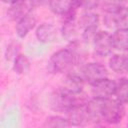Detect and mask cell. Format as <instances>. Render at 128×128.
Here are the masks:
<instances>
[{"mask_svg":"<svg viewBox=\"0 0 128 128\" xmlns=\"http://www.w3.org/2000/svg\"><path fill=\"white\" fill-rule=\"evenodd\" d=\"M84 80L81 77L80 74H76V73H72L71 71L66 73V77L63 81V88L67 89L68 91L75 93V94H79L82 89H83V85H84Z\"/></svg>","mask_w":128,"mask_h":128,"instance_id":"8fae6325","label":"cell"},{"mask_svg":"<svg viewBox=\"0 0 128 128\" xmlns=\"http://www.w3.org/2000/svg\"><path fill=\"white\" fill-rule=\"evenodd\" d=\"M98 26H90L87 27L85 29H83V33H82V40L85 43H93L94 38L98 32Z\"/></svg>","mask_w":128,"mask_h":128,"instance_id":"603a6c76","label":"cell"},{"mask_svg":"<svg viewBox=\"0 0 128 128\" xmlns=\"http://www.w3.org/2000/svg\"><path fill=\"white\" fill-rule=\"evenodd\" d=\"M101 6L107 14H116L126 6V0H102Z\"/></svg>","mask_w":128,"mask_h":128,"instance_id":"ac0fdd59","label":"cell"},{"mask_svg":"<svg viewBox=\"0 0 128 128\" xmlns=\"http://www.w3.org/2000/svg\"><path fill=\"white\" fill-rule=\"evenodd\" d=\"M109 67L116 73H126L122 54H114L109 59Z\"/></svg>","mask_w":128,"mask_h":128,"instance_id":"d6986e66","label":"cell"},{"mask_svg":"<svg viewBox=\"0 0 128 128\" xmlns=\"http://www.w3.org/2000/svg\"><path fill=\"white\" fill-rule=\"evenodd\" d=\"M79 74L81 75L83 80L85 82H88L90 85L108 77V72L106 67L96 62H91L83 65L80 69Z\"/></svg>","mask_w":128,"mask_h":128,"instance_id":"277c9868","label":"cell"},{"mask_svg":"<svg viewBox=\"0 0 128 128\" xmlns=\"http://www.w3.org/2000/svg\"><path fill=\"white\" fill-rule=\"evenodd\" d=\"M36 38L41 43H51L57 38V29L53 24L43 23L36 29Z\"/></svg>","mask_w":128,"mask_h":128,"instance_id":"30bf717a","label":"cell"},{"mask_svg":"<svg viewBox=\"0 0 128 128\" xmlns=\"http://www.w3.org/2000/svg\"><path fill=\"white\" fill-rule=\"evenodd\" d=\"M94 50L95 53L99 56H107L111 53L113 47L111 43V35L108 34L106 31H98L94 41Z\"/></svg>","mask_w":128,"mask_h":128,"instance_id":"ba28073f","label":"cell"},{"mask_svg":"<svg viewBox=\"0 0 128 128\" xmlns=\"http://www.w3.org/2000/svg\"><path fill=\"white\" fill-rule=\"evenodd\" d=\"M48 5L54 14L61 16H64L74 7L73 0H51Z\"/></svg>","mask_w":128,"mask_h":128,"instance_id":"4fadbf2b","label":"cell"},{"mask_svg":"<svg viewBox=\"0 0 128 128\" xmlns=\"http://www.w3.org/2000/svg\"><path fill=\"white\" fill-rule=\"evenodd\" d=\"M35 24H36V17L31 10L17 21L15 26V31L17 36L20 38L26 37L27 34L30 32V30H32L35 27Z\"/></svg>","mask_w":128,"mask_h":128,"instance_id":"9c48e42d","label":"cell"},{"mask_svg":"<svg viewBox=\"0 0 128 128\" xmlns=\"http://www.w3.org/2000/svg\"><path fill=\"white\" fill-rule=\"evenodd\" d=\"M67 119L73 126H83L89 121L87 110H86V102H79L74 105L67 113Z\"/></svg>","mask_w":128,"mask_h":128,"instance_id":"8992f818","label":"cell"},{"mask_svg":"<svg viewBox=\"0 0 128 128\" xmlns=\"http://www.w3.org/2000/svg\"><path fill=\"white\" fill-rule=\"evenodd\" d=\"M116 99L125 104L128 103V79L127 78H121L116 82V89L115 94Z\"/></svg>","mask_w":128,"mask_h":128,"instance_id":"e0dca14e","label":"cell"},{"mask_svg":"<svg viewBox=\"0 0 128 128\" xmlns=\"http://www.w3.org/2000/svg\"><path fill=\"white\" fill-rule=\"evenodd\" d=\"M79 64V60L74 52L69 48H63L54 52L49 59V69L56 73H68L72 68Z\"/></svg>","mask_w":128,"mask_h":128,"instance_id":"7a4b0ae2","label":"cell"},{"mask_svg":"<svg viewBox=\"0 0 128 128\" xmlns=\"http://www.w3.org/2000/svg\"><path fill=\"white\" fill-rule=\"evenodd\" d=\"M30 68H31L30 61L24 54H18L13 60V71L18 75L28 74Z\"/></svg>","mask_w":128,"mask_h":128,"instance_id":"5bb4252c","label":"cell"},{"mask_svg":"<svg viewBox=\"0 0 128 128\" xmlns=\"http://www.w3.org/2000/svg\"><path fill=\"white\" fill-rule=\"evenodd\" d=\"M51 0H29L30 4L32 7H39V6H44L50 3Z\"/></svg>","mask_w":128,"mask_h":128,"instance_id":"d4e9b609","label":"cell"},{"mask_svg":"<svg viewBox=\"0 0 128 128\" xmlns=\"http://www.w3.org/2000/svg\"><path fill=\"white\" fill-rule=\"evenodd\" d=\"M123 55V59H124V65H125V70H126V73H128V50L124 51L122 53Z\"/></svg>","mask_w":128,"mask_h":128,"instance_id":"484cf974","label":"cell"},{"mask_svg":"<svg viewBox=\"0 0 128 128\" xmlns=\"http://www.w3.org/2000/svg\"><path fill=\"white\" fill-rule=\"evenodd\" d=\"M18 46L15 44V43H12L10 44L7 49H6V52H5V59L6 60H11V59H15V57L19 54L18 52Z\"/></svg>","mask_w":128,"mask_h":128,"instance_id":"cb8c5ba5","label":"cell"},{"mask_svg":"<svg viewBox=\"0 0 128 128\" xmlns=\"http://www.w3.org/2000/svg\"><path fill=\"white\" fill-rule=\"evenodd\" d=\"M61 34H62V37L70 43L77 41L78 40V25L75 23V21L64 22L61 28Z\"/></svg>","mask_w":128,"mask_h":128,"instance_id":"9a60e30c","label":"cell"},{"mask_svg":"<svg viewBox=\"0 0 128 128\" xmlns=\"http://www.w3.org/2000/svg\"><path fill=\"white\" fill-rule=\"evenodd\" d=\"M31 10L32 6L29 0H13L11 3H9L7 16L12 21H18Z\"/></svg>","mask_w":128,"mask_h":128,"instance_id":"52a82bcc","label":"cell"},{"mask_svg":"<svg viewBox=\"0 0 128 128\" xmlns=\"http://www.w3.org/2000/svg\"><path fill=\"white\" fill-rule=\"evenodd\" d=\"M88 118L93 122L116 124L124 116L123 103L117 99L93 97L86 102Z\"/></svg>","mask_w":128,"mask_h":128,"instance_id":"6da1fadb","label":"cell"},{"mask_svg":"<svg viewBox=\"0 0 128 128\" xmlns=\"http://www.w3.org/2000/svg\"><path fill=\"white\" fill-rule=\"evenodd\" d=\"M102 0H73L74 6L84 8L85 10H93L101 4Z\"/></svg>","mask_w":128,"mask_h":128,"instance_id":"7402d4cb","label":"cell"},{"mask_svg":"<svg viewBox=\"0 0 128 128\" xmlns=\"http://www.w3.org/2000/svg\"><path fill=\"white\" fill-rule=\"evenodd\" d=\"M116 82L108 79V77L91 84V93L93 97L97 98H110L114 96Z\"/></svg>","mask_w":128,"mask_h":128,"instance_id":"5b68a950","label":"cell"},{"mask_svg":"<svg viewBox=\"0 0 128 128\" xmlns=\"http://www.w3.org/2000/svg\"><path fill=\"white\" fill-rule=\"evenodd\" d=\"M111 43L113 49L122 52L128 50V29H116L111 34Z\"/></svg>","mask_w":128,"mask_h":128,"instance_id":"7c38bea8","label":"cell"},{"mask_svg":"<svg viewBox=\"0 0 128 128\" xmlns=\"http://www.w3.org/2000/svg\"><path fill=\"white\" fill-rule=\"evenodd\" d=\"M76 95L77 94L61 87L53 92L50 99V106L54 111L67 113L74 105L80 102Z\"/></svg>","mask_w":128,"mask_h":128,"instance_id":"3957f363","label":"cell"},{"mask_svg":"<svg viewBox=\"0 0 128 128\" xmlns=\"http://www.w3.org/2000/svg\"><path fill=\"white\" fill-rule=\"evenodd\" d=\"M68 126H71L68 119L61 116H50L45 120L44 123V127L55 128V127H68Z\"/></svg>","mask_w":128,"mask_h":128,"instance_id":"44dd1931","label":"cell"},{"mask_svg":"<svg viewBox=\"0 0 128 128\" xmlns=\"http://www.w3.org/2000/svg\"><path fill=\"white\" fill-rule=\"evenodd\" d=\"M12 1H13V0H2L3 3H7V4H8V3H11Z\"/></svg>","mask_w":128,"mask_h":128,"instance_id":"4316f807","label":"cell"},{"mask_svg":"<svg viewBox=\"0 0 128 128\" xmlns=\"http://www.w3.org/2000/svg\"><path fill=\"white\" fill-rule=\"evenodd\" d=\"M115 28L128 29V7H124L120 12L114 14Z\"/></svg>","mask_w":128,"mask_h":128,"instance_id":"ffe728a7","label":"cell"},{"mask_svg":"<svg viewBox=\"0 0 128 128\" xmlns=\"http://www.w3.org/2000/svg\"><path fill=\"white\" fill-rule=\"evenodd\" d=\"M99 24V15L91 12L90 10H86V12L82 13L78 20V27L85 29L90 26H98Z\"/></svg>","mask_w":128,"mask_h":128,"instance_id":"2e32d148","label":"cell"}]
</instances>
